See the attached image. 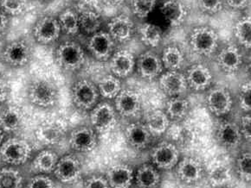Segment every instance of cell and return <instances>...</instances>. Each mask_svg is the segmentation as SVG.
I'll use <instances>...</instances> for the list:
<instances>
[{
    "mask_svg": "<svg viewBox=\"0 0 251 188\" xmlns=\"http://www.w3.org/2000/svg\"><path fill=\"white\" fill-rule=\"evenodd\" d=\"M28 98L35 106L48 109L55 106L59 100V91L54 82L46 78H37L28 89Z\"/></svg>",
    "mask_w": 251,
    "mask_h": 188,
    "instance_id": "1",
    "label": "cell"
},
{
    "mask_svg": "<svg viewBox=\"0 0 251 188\" xmlns=\"http://www.w3.org/2000/svg\"><path fill=\"white\" fill-rule=\"evenodd\" d=\"M55 60L61 69L66 72H76L85 63V52L76 42H63L55 49Z\"/></svg>",
    "mask_w": 251,
    "mask_h": 188,
    "instance_id": "2",
    "label": "cell"
},
{
    "mask_svg": "<svg viewBox=\"0 0 251 188\" xmlns=\"http://www.w3.org/2000/svg\"><path fill=\"white\" fill-rule=\"evenodd\" d=\"M31 150V146L27 141L11 137L0 145V158L9 165L19 166L29 160Z\"/></svg>",
    "mask_w": 251,
    "mask_h": 188,
    "instance_id": "3",
    "label": "cell"
},
{
    "mask_svg": "<svg viewBox=\"0 0 251 188\" xmlns=\"http://www.w3.org/2000/svg\"><path fill=\"white\" fill-rule=\"evenodd\" d=\"M100 93L94 82L82 79L75 82L71 88V99L75 106L82 111H91L98 104Z\"/></svg>",
    "mask_w": 251,
    "mask_h": 188,
    "instance_id": "4",
    "label": "cell"
},
{
    "mask_svg": "<svg viewBox=\"0 0 251 188\" xmlns=\"http://www.w3.org/2000/svg\"><path fill=\"white\" fill-rule=\"evenodd\" d=\"M192 51L203 56H211L218 47V36L210 27H198L190 34Z\"/></svg>",
    "mask_w": 251,
    "mask_h": 188,
    "instance_id": "5",
    "label": "cell"
},
{
    "mask_svg": "<svg viewBox=\"0 0 251 188\" xmlns=\"http://www.w3.org/2000/svg\"><path fill=\"white\" fill-rule=\"evenodd\" d=\"M117 112L115 106L107 102L98 103L90 112L91 127L96 132L107 133L117 124Z\"/></svg>",
    "mask_w": 251,
    "mask_h": 188,
    "instance_id": "6",
    "label": "cell"
},
{
    "mask_svg": "<svg viewBox=\"0 0 251 188\" xmlns=\"http://www.w3.org/2000/svg\"><path fill=\"white\" fill-rule=\"evenodd\" d=\"M32 51L29 43L23 39L9 42L2 52V60L11 67H23L30 63Z\"/></svg>",
    "mask_w": 251,
    "mask_h": 188,
    "instance_id": "7",
    "label": "cell"
},
{
    "mask_svg": "<svg viewBox=\"0 0 251 188\" xmlns=\"http://www.w3.org/2000/svg\"><path fill=\"white\" fill-rule=\"evenodd\" d=\"M33 37L40 45H50L59 39L62 30L58 20L53 16H44L33 27Z\"/></svg>",
    "mask_w": 251,
    "mask_h": 188,
    "instance_id": "8",
    "label": "cell"
},
{
    "mask_svg": "<svg viewBox=\"0 0 251 188\" xmlns=\"http://www.w3.org/2000/svg\"><path fill=\"white\" fill-rule=\"evenodd\" d=\"M115 42L107 31L99 30L89 36L87 48L95 59L107 62L115 52Z\"/></svg>",
    "mask_w": 251,
    "mask_h": 188,
    "instance_id": "9",
    "label": "cell"
},
{
    "mask_svg": "<svg viewBox=\"0 0 251 188\" xmlns=\"http://www.w3.org/2000/svg\"><path fill=\"white\" fill-rule=\"evenodd\" d=\"M180 153L176 145L164 142L153 147L151 154V163L158 169L171 170L176 167Z\"/></svg>",
    "mask_w": 251,
    "mask_h": 188,
    "instance_id": "10",
    "label": "cell"
},
{
    "mask_svg": "<svg viewBox=\"0 0 251 188\" xmlns=\"http://www.w3.org/2000/svg\"><path fill=\"white\" fill-rule=\"evenodd\" d=\"M81 162L72 155H67L58 159L53 173L56 180L63 184H73L80 179L81 175Z\"/></svg>",
    "mask_w": 251,
    "mask_h": 188,
    "instance_id": "11",
    "label": "cell"
},
{
    "mask_svg": "<svg viewBox=\"0 0 251 188\" xmlns=\"http://www.w3.org/2000/svg\"><path fill=\"white\" fill-rule=\"evenodd\" d=\"M117 114L124 118H132L139 114L141 109V97L132 89H122L115 99Z\"/></svg>",
    "mask_w": 251,
    "mask_h": 188,
    "instance_id": "12",
    "label": "cell"
},
{
    "mask_svg": "<svg viewBox=\"0 0 251 188\" xmlns=\"http://www.w3.org/2000/svg\"><path fill=\"white\" fill-rule=\"evenodd\" d=\"M69 142L75 151L89 153L96 148L98 139L96 130L92 127L80 126L71 131Z\"/></svg>",
    "mask_w": 251,
    "mask_h": 188,
    "instance_id": "13",
    "label": "cell"
},
{
    "mask_svg": "<svg viewBox=\"0 0 251 188\" xmlns=\"http://www.w3.org/2000/svg\"><path fill=\"white\" fill-rule=\"evenodd\" d=\"M232 97L229 90L218 86L211 89L206 97V105L212 114L222 117L229 113L232 108Z\"/></svg>",
    "mask_w": 251,
    "mask_h": 188,
    "instance_id": "14",
    "label": "cell"
},
{
    "mask_svg": "<svg viewBox=\"0 0 251 188\" xmlns=\"http://www.w3.org/2000/svg\"><path fill=\"white\" fill-rule=\"evenodd\" d=\"M176 174L178 180L185 184H195L201 181L204 174L203 163L199 159L185 157L176 165Z\"/></svg>",
    "mask_w": 251,
    "mask_h": 188,
    "instance_id": "15",
    "label": "cell"
},
{
    "mask_svg": "<svg viewBox=\"0 0 251 188\" xmlns=\"http://www.w3.org/2000/svg\"><path fill=\"white\" fill-rule=\"evenodd\" d=\"M108 61L112 74L119 79L128 77L133 74L136 66V60L133 53L126 49L114 52Z\"/></svg>",
    "mask_w": 251,
    "mask_h": 188,
    "instance_id": "16",
    "label": "cell"
},
{
    "mask_svg": "<svg viewBox=\"0 0 251 188\" xmlns=\"http://www.w3.org/2000/svg\"><path fill=\"white\" fill-rule=\"evenodd\" d=\"M137 70L141 78L151 81L162 74L164 66L160 56L152 51L144 52L136 62Z\"/></svg>",
    "mask_w": 251,
    "mask_h": 188,
    "instance_id": "17",
    "label": "cell"
},
{
    "mask_svg": "<svg viewBox=\"0 0 251 188\" xmlns=\"http://www.w3.org/2000/svg\"><path fill=\"white\" fill-rule=\"evenodd\" d=\"M159 86L167 96H182L187 89V82L185 74L179 71H167L159 76Z\"/></svg>",
    "mask_w": 251,
    "mask_h": 188,
    "instance_id": "18",
    "label": "cell"
},
{
    "mask_svg": "<svg viewBox=\"0 0 251 188\" xmlns=\"http://www.w3.org/2000/svg\"><path fill=\"white\" fill-rule=\"evenodd\" d=\"M188 88L196 92H202L209 88L212 82V74L209 67L203 64H195L189 67L185 74Z\"/></svg>",
    "mask_w": 251,
    "mask_h": 188,
    "instance_id": "19",
    "label": "cell"
},
{
    "mask_svg": "<svg viewBox=\"0 0 251 188\" xmlns=\"http://www.w3.org/2000/svg\"><path fill=\"white\" fill-rule=\"evenodd\" d=\"M125 137L130 147L142 150L150 145L152 136L145 124L133 123L126 128Z\"/></svg>",
    "mask_w": 251,
    "mask_h": 188,
    "instance_id": "20",
    "label": "cell"
},
{
    "mask_svg": "<svg viewBox=\"0 0 251 188\" xmlns=\"http://www.w3.org/2000/svg\"><path fill=\"white\" fill-rule=\"evenodd\" d=\"M134 25L127 16H116L107 23V33L113 40L118 42H125L133 37Z\"/></svg>",
    "mask_w": 251,
    "mask_h": 188,
    "instance_id": "21",
    "label": "cell"
},
{
    "mask_svg": "<svg viewBox=\"0 0 251 188\" xmlns=\"http://www.w3.org/2000/svg\"><path fill=\"white\" fill-rule=\"evenodd\" d=\"M106 178L111 188H130L134 181V172L132 167L117 164L108 168Z\"/></svg>",
    "mask_w": 251,
    "mask_h": 188,
    "instance_id": "22",
    "label": "cell"
},
{
    "mask_svg": "<svg viewBox=\"0 0 251 188\" xmlns=\"http://www.w3.org/2000/svg\"><path fill=\"white\" fill-rule=\"evenodd\" d=\"M216 139L218 144L226 148H233L240 144L243 139L240 129L235 123L222 122L216 130Z\"/></svg>",
    "mask_w": 251,
    "mask_h": 188,
    "instance_id": "23",
    "label": "cell"
},
{
    "mask_svg": "<svg viewBox=\"0 0 251 188\" xmlns=\"http://www.w3.org/2000/svg\"><path fill=\"white\" fill-rule=\"evenodd\" d=\"M218 64L222 70L227 74H233L239 70L243 64V56L236 45H228L218 54Z\"/></svg>",
    "mask_w": 251,
    "mask_h": 188,
    "instance_id": "24",
    "label": "cell"
},
{
    "mask_svg": "<svg viewBox=\"0 0 251 188\" xmlns=\"http://www.w3.org/2000/svg\"><path fill=\"white\" fill-rule=\"evenodd\" d=\"M134 181L139 188H158L161 182V176L155 166L146 163L137 169Z\"/></svg>",
    "mask_w": 251,
    "mask_h": 188,
    "instance_id": "25",
    "label": "cell"
},
{
    "mask_svg": "<svg viewBox=\"0 0 251 188\" xmlns=\"http://www.w3.org/2000/svg\"><path fill=\"white\" fill-rule=\"evenodd\" d=\"M24 114L19 107L7 106L0 111V128L4 133H13L21 129Z\"/></svg>",
    "mask_w": 251,
    "mask_h": 188,
    "instance_id": "26",
    "label": "cell"
},
{
    "mask_svg": "<svg viewBox=\"0 0 251 188\" xmlns=\"http://www.w3.org/2000/svg\"><path fill=\"white\" fill-rule=\"evenodd\" d=\"M161 13L172 26H179L188 14L185 4L179 0H166L161 6Z\"/></svg>",
    "mask_w": 251,
    "mask_h": 188,
    "instance_id": "27",
    "label": "cell"
},
{
    "mask_svg": "<svg viewBox=\"0 0 251 188\" xmlns=\"http://www.w3.org/2000/svg\"><path fill=\"white\" fill-rule=\"evenodd\" d=\"M145 125L152 137H159L166 132L170 126V118L161 110L151 111L147 115Z\"/></svg>",
    "mask_w": 251,
    "mask_h": 188,
    "instance_id": "28",
    "label": "cell"
},
{
    "mask_svg": "<svg viewBox=\"0 0 251 188\" xmlns=\"http://www.w3.org/2000/svg\"><path fill=\"white\" fill-rule=\"evenodd\" d=\"M58 159L55 152L45 149L36 155L31 163V169L43 174L53 173Z\"/></svg>",
    "mask_w": 251,
    "mask_h": 188,
    "instance_id": "29",
    "label": "cell"
},
{
    "mask_svg": "<svg viewBox=\"0 0 251 188\" xmlns=\"http://www.w3.org/2000/svg\"><path fill=\"white\" fill-rule=\"evenodd\" d=\"M64 130L56 123H45L37 129V139L43 144H56L63 139Z\"/></svg>",
    "mask_w": 251,
    "mask_h": 188,
    "instance_id": "30",
    "label": "cell"
},
{
    "mask_svg": "<svg viewBox=\"0 0 251 188\" xmlns=\"http://www.w3.org/2000/svg\"><path fill=\"white\" fill-rule=\"evenodd\" d=\"M190 103L182 96L173 97L167 101L166 106V115L170 120L180 121L188 114Z\"/></svg>",
    "mask_w": 251,
    "mask_h": 188,
    "instance_id": "31",
    "label": "cell"
},
{
    "mask_svg": "<svg viewBox=\"0 0 251 188\" xmlns=\"http://www.w3.org/2000/svg\"><path fill=\"white\" fill-rule=\"evenodd\" d=\"M160 58L164 68H166L167 71H179L185 61L184 54L180 48L173 45L164 49Z\"/></svg>",
    "mask_w": 251,
    "mask_h": 188,
    "instance_id": "32",
    "label": "cell"
},
{
    "mask_svg": "<svg viewBox=\"0 0 251 188\" xmlns=\"http://www.w3.org/2000/svg\"><path fill=\"white\" fill-rule=\"evenodd\" d=\"M97 88L100 96L107 100H115V97L122 91V82L115 75L107 74L99 81Z\"/></svg>",
    "mask_w": 251,
    "mask_h": 188,
    "instance_id": "33",
    "label": "cell"
},
{
    "mask_svg": "<svg viewBox=\"0 0 251 188\" xmlns=\"http://www.w3.org/2000/svg\"><path fill=\"white\" fill-rule=\"evenodd\" d=\"M80 31L91 36L100 30L101 19L97 12L94 11H84L78 14Z\"/></svg>",
    "mask_w": 251,
    "mask_h": 188,
    "instance_id": "34",
    "label": "cell"
},
{
    "mask_svg": "<svg viewBox=\"0 0 251 188\" xmlns=\"http://www.w3.org/2000/svg\"><path fill=\"white\" fill-rule=\"evenodd\" d=\"M231 171L228 166L223 163H218L211 167L209 173L208 179L212 188H224L231 181Z\"/></svg>",
    "mask_w": 251,
    "mask_h": 188,
    "instance_id": "35",
    "label": "cell"
},
{
    "mask_svg": "<svg viewBox=\"0 0 251 188\" xmlns=\"http://www.w3.org/2000/svg\"><path fill=\"white\" fill-rule=\"evenodd\" d=\"M62 32L69 36H75L79 33V20L78 14L72 9H66L60 13L57 18Z\"/></svg>",
    "mask_w": 251,
    "mask_h": 188,
    "instance_id": "36",
    "label": "cell"
},
{
    "mask_svg": "<svg viewBox=\"0 0 251 188\" xmlns=\"http://www.w3.org/2000/svg\"><path fill=\"white\" fill-rule=\"evenodd\" d=\"M24 179L19 170L5 167L0 169V188H23Z\"/></svg>",
    "mask_w": 251,
    "mask_h": 188,
    "instance_id": "37",
    "label": "cell"
},
{
    "mask_svg": "<svg viewBox=\"0 0 251 188\" xmlns=\"http://www.w3.org/2000/svg\"><path fill=\"white\" fill-rule=\"evenodd\" d=\"M141 40L145 44L155 48L159 46L162 39V30L159 26L152 23H144L140 29Z\"/></svg>",
    "mask_w": 251,
    "mask_h": 188,
    "instance_id": "38",
    "label": "cell"
},
{
    "mask_svg": "<svg viewBox=\"0 0 251 188\" xmlns=\"http://www.w3.org/2000/svg\"><path fill=\"white\" fill-rule=\"evenodd\" d=\"M234 33L236 40L244 48L251 47V17H244L236 22Z\"/></svg>",
    "mask_w": 251,
    "mask_h": 188,
    "instance_id": "39",
    "label": "cell"
},
{
    "mask_svg": "<svg viewBox=\"0 0 251 188\" xmlns=\"http://www.w3.org/2000/svg\"><path fill=\"white\" fill-rule=\"evenodd\" d=\"M236 173L242 181H251V155L250 152H244L236 160Z\"/></svg>",
    "mask_w": 251,
    "mask_h": 188,
    "instance_id": "40",
    "label": "cell"
},
{
    "mask_svg": "<svg viewBox=\"0 0 251 188\" xmlns=\"http://www.w3.org/2000/svg\"><path fill=\"white\" fill-rule=\"evenodd\" d=\"M27 0H1L0 8L9 17H18L26 10Z\"/></svg>",
    "mask_w": 251,
    "mask_h": 188,
    "instance_id": "41",
    "label": "cell"
},
{
    "mask_svg": "<svg viewBox=\"0 0 251 188\" xmlns=\"http://www.w3.org/2000/svg\"><path fill=\"white\" fill-rule=\"evenodd\" d=\"M156 0H132V8L134 15L145 19L155 7Z\"/></svg>",
    "mask_w": 251,
    "mask_h": 188,
    "instance_id": "42",
    "label": "cell"
},
{
    "mask_svg": "<svg viewBox=\"0 0 251 188\" xmlns=\"http://www.w3.org/2000/svg\"><path fill=\"white\" fill-rule=\"evenodd\" d=\"M25 188H56L55 181L47 174L39 173L30 178Z\"/></svg>",
    "mask_w": 251,
    "mask_h": 188,
    "instance_id": "43",
    "label": "cell"
},
{
    "mask_svg": "<svg viewBox=\"0 0 251 188\" xmlns=\"http://www.w3.org/2000/svg\"><path fill=\"white\" fill-rule=\"evenodd\" d=\"M239 105L246 113H250L251 110V82H246L241 86L239 91Z\"/></svg>",
    "mask_w": 251,
    "mask_h": 188,
    "instance_id": "44",
    "label": "cell"
},
{
    "mask_svg": "<svg viewBox=\"0 0 251 188\" xmlns=\"http://www.w3.org/2000/svg\"><path fill=\"white\" fill-rule=\"evenodd\" d=\"M224 0H198L200 10L207 14H217L224 6Z\"/></svg>",
    "mask_w": 251,
    "mask_h": 188,
    "instance_id": "45",
    "label": "cell"
},
{
    "mask_svg": "<svg viewBox=\"0 0 251 188\" xmlns=\"http://www.w3.org/2000/svg\"><path fill=\"white\" fill-rule=\"evenodd\" d=\"M84 188H111L106 176L93 174L84 181Z\"/></svg>",
    "mask_w": 251,
    "mask_h": 188,
    "instance_id": "46",
    "label": "cell"
},
{
    "mask_svg": "<svg viewBox=\"0 0 251 188\" xmlns=\"http://www.w3.org/2000/svg\"><path fill=\"white\" fill-rule=\"evenodd\" d=\"M240 129L242 137L245 140L251 141V117L250 113H246L241 118L240 125L238 126Z\"/></svg>",
    "mask_w": 251,
    "mask_h": 188,
    "instance_id": "47",
    "label": "cell"
},
{
    "mask_svg": "<svg viewBox=\"0 0 251 188\" xmlns=\"http://www.w3.org/2000/svg\"><path fill=\"white\" fill-rule=\"evenodd\" d=\"M10 94V86L7 81L0 76V104L6 101Z\"/></svg>",
    "mask_w": 251,
    "mask_h": 188,
    "instance_id": "48",
    "label": "cell"
},
{
    "mask_svg": "<svg viewBox=\"0 0 251 188\" xmlns=\"http://www.w3.org/2000/svg\"><path fill=\"white\" fill-rule=\"evenodd\" d=\"M224 2L233 10H243L249 4V0H224Z\"/></svg>",
    "mask_w": 251,
    "mask_h": 188,
    "instance_id": "49",
    "label": "cell"
},
{
    "mask_svg": "<svg viewBox=\"0 0 251 188\" xmlns=\"http://www.w3.org/2000/svg\"><path fill=\"white\" fill-rule=\"evenodd\" d=\"M10 23L9 16L0 8V34L4 33L7 30Z\"/></svg>",
    "mask_w": 251,
    "mask_h": 188,
    "instance_id": "50",
    "label": "cell"
},
{
    "mask_svg": "<svg viewBox=\"0 0 251 188\" xmlns=\"http://www.w3.org/2000/svg\"><path fill=\"white\" fill-rule=\"evenodd\" d=\"M102 2L108 7L115 8L121 6L125 2V0H102Z\"/></svg>",
    "mask_w": 251,
    "mask_h": 188,
    "instance_id": "51",
    "label": "cell"
},
{
    "mask_svg": "<svg viewBox=\"0 0 251 188\" xmlns=\"http://www.w3.org/2000/svg\"><path fill=\"white\" fill-rule=\"evenodd\" d=\"M4 132L2 130V129L0 128V145L4 142Z\"/></svg>",
    "mask_w": 251,
    "mask_h": 188,
    "instance_id": "52",
    "label": "cell"
},
{
    "mask_svg": "<svg viewBox=\"0 0 251 188\" xmlns=\"http://www.w3.org/2000/svg\"><path fill=\"white\" fill-rule=\"evenodd\" d=\"M73 1H76V2H78V1H82V0H73Z\"/></svg>",
    "mask_w": 251,
    "mask_h": 188,
    "instance_id": "53",
    "label": "cell"
},
{
    "mask_svg": "<svg viewBox=\"0 0 251 188\" xmlns=\"http://www.w3.org/2000/svg\"></svg>",
    "mask_w": 251,
    "mask_h": 188,
    "instance_id": "54",
    "label": "cell"
},
{
    "mask_svg": "<svg viewBox=\"0 0 251 188\" xmlns=\"http://www.w3.org/2000/svg\"><path fill=\"white\" fill-rule=\"evenodd\" d=\"M0 2H1V0H0Z\"/></svg>",
    "mask_w": 251,
    "mask_h": 188,
    "instance_id": "55",
    "label": "cell"
}]
</instances>
